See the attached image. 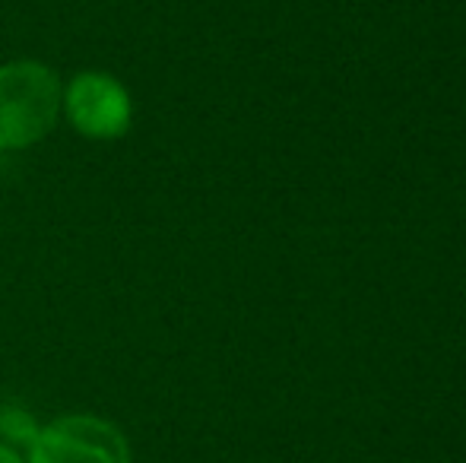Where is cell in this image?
I'll use <instances>...</instances> for the list:
<instances>
[{
  "label": "cell",
  "instance_id": "obj_2",
  "mask_svg": "<svg viewBox=\"0 0 466 463\" xmlns=\"http://www.w3.org/2000/svg\"><path fill=\"white\" fill-rule=\"evenodd\" d=\"M29 448V463H130L124 435L93 416L55 422Z\"/></svg>",
  "mask_w": 466,
  "mask_h": 463
},
{
  "label": "cell",
  "instance_id": "obj_1",
  "mask_svg": "<svg viewBox=\"0 0 466 463\" xmlns=\"http://www.w3.org/2000/svg\"><path fill=\"white\" fill-rule=\"evenodd\" d=\"M61 112V83L45 64L13 61L0 67V149L42 140Z\"/></svg>",
  "mask_w": 466,
  "mask_h": 463
},
{
  "label": "cell",
  "instance_id": "obj_5",
  "mask_svg": "<svg viewBox=\"0 0 466 463\" xmlns=\"http://www.w3.org/2000/svg\"><path fill=\"white\" fill-rule=\"evenodd\" d=\"M0 463H23V458H19L13 448H6V445H0Z\"/></svg>",
  "mask_w": 466,
  "mask_h": 463
},
{
  "label": "cell",
  "instance_id": "obj_4",
  "mask_svg": "<svg viewBox=\"0 0 466 463\" xmlns=\"http://www.w3.org/2000/svg\"><path fill=\"white\" fill-rule=\"evenodd\" d=\"M0 432H4L10 441L32 445V441H35V435H38V428H35V422H32V416L25 413V409L10 407V409H4V413H0Z\"/></svg>",
  "mask_w": 466,
  "mask_h": 463
},
{
  "label": "cell",
  "instance_id": "obj_3",
  "mask_svg": "<svg viewBox=\"0 0 466 463\" xmlns=\"http://www.w3.org/2000/svg\"><path fill=\"white\" fill-rule=\"evenodd\" d=\"M67 115L86 136H121L130 124V96L105 74H80L64 96Z\"/></svg>",
  "mask_w": 466,
  "mask_h": 463
}]
</instances>
